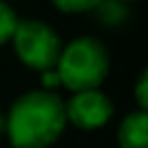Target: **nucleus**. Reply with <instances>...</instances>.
I'll return each instance as SVG.
<instances>
[{"label": "nucleus", "mask_w": 148, "mask_h": 148, "mask_svg": "<svg viewBox=\"0 0 148 148\" xmlns=\"http://www.w3.org/2000/svg\"><path fill=\"white\" fill-rule=\"evenodd\" d=\"M65 125V99L42 88L18 95L5 116V132L14 148H49Z\"/></svg>", "instance_id": "nucleus-1"}, {"label": "nucleus", "mask_w": 148, "mask_h": 148, "mask_svg": "<svg viewBox=\"0 0 148 148\" xmlns=\"http://www.w3.org/2000/svg\"><path fill=\"white\" fill-rule=\"evenodd\" d=\"M9 42L18 60L39 72L56 69V62L62 51V39L58 30L39 18H18Z\"/></svg>", "instance_id": "nucleus-3"}, {"label": "nucleus", "mask_w": 148, "mask_h": 148, "mask_svg": "<svg viewBox=\"0 0 148 148\" xmlns=\"http://www.w3.org/2000/svg\"><path fill=\"white\" fill-rule=\"evenodd\" d=\"M113 116V102L106 92L99 88L72 92V97L65 102V118L67 123L81 127V130H97L104 127Z\"/></svg>", "instance_id": "nucleus-4"}, {"label": "nucleus", "mask_w": 148, "mask_h": 148, "mask_svg": "<svg viewBox=\"0 0 148 148\" xmlns=\"http://www.w3.org/2000/svg\"><path fill=\"white\" fill-rule=\"evenodd\" d=\"M134 97H136V104L141 111H146L148 106V72L141 69L139 79H136V86H134Z\"/></svg>", "instance_id": "nucleus-8"}, {"label": "nucleus", "mask_w": 148, "mask_h": 148, "mask_svg": "<svg viewBox=\"0 0 148 148\" xmlns=\"http://www.w3.org/2000/svg\"><path fill=\"white\" fill-rule=\"evenodd\" d=\"M109 49L90 35L74 37L69 44H62L60 58L56 62V74L65 88L72 92L95 90L104 83L109 74Z\"/></svg>", "instance_id": "nucleus-2"}, {"label": "nucleus", "mask_w": 148, "mask_h": 148, "mask_svg": "<svg viewBox=\"0 0 148 148\" xmlns=\"http://www.w3.org/2000/svg\"><path fill=\"white\" fill-rule=\"evenodd\" d=\"M120 148H148V113L136 109L130 111L118 125Z\"/></svg>", "instance_id": "nucleus-5"}, {"label": "nucleus", "mask_w": 148, "mask_h": 148, "mask_svg": "<svg viewBox=\"0 0 148 148\" xmlns=\"http://www.w3.org/2000/svg\"><path fill=\"white\" fill-rule=\"evenodd\" d=\"M42 90H53V86H58L60 83V79H58V74H56V69H49V72H44L42 74Z\"/></svg>", "instance_id": "nucleus-9"}, {"label": "nucleus", "mask_w": 148, "mask_h": 148, "mask_svg": "<svg viewBox=\"0 0 148 148\" xmlns=\"http://www.w3.org/2000/svg\"><path fill=\"white\" fill-rule=\"evenodd\" d=\"M16 23H18L16 12H14L7 2H2V0H0V44H5V42H9V39H12Z\"/></svg>", "instance_id": "nucleus-6"}, {"label": "nucleus", "mask_w": 148, "mask_h": 148, "mask_svg": "<svg viewBox=\"0 0 148 148\" xmlns=\"http://www.w3.org/2000/svg\"><path fill=\"white\" fill-rule=\"evenodd\" d=\"M53 7L60 12L81 14V12H92L97 7V0H53Z\"/></svg>", "instance_id": "nucleus-7"}]
</instances>
